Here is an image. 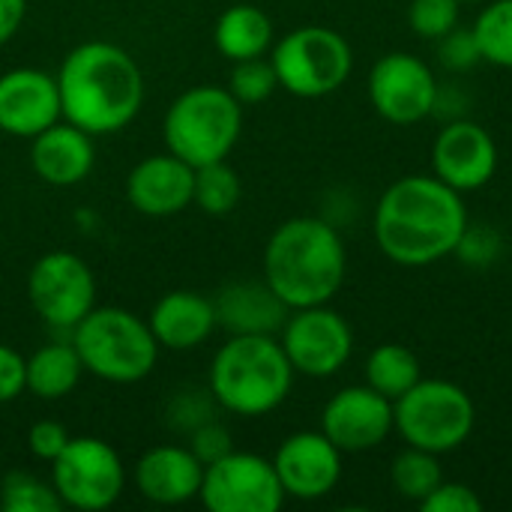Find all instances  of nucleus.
<instances>
[{
  "label": "nucleus",
  "mask_w": 512,
  "mask_h": 512,
  "mask_svg": "<svg viewBox=\"0 0 512 512\" xmlns=\"http://www.w3.org/2000/svg\"><path fill=\"white\" fill-rule=\"evenodd\" d=\"M465 228L468 210L459 192L438 177H402L375 207V240L402 267H423L453 255Z\"/></svg>",
  "instance_id": "nucleus-1"
},
{
  "label": "nucleus",
  "mask_w": 512,
  "mask_h": 512,
  "mask_svg": "<svg viewBox=\"0 0 512 512\" xmlns=\"http://www.w3.org/2000/svg\"><path fill=\"white\" fill-rule=\"evenodd\" d=\"M57 90L63 120L93 138L114 135L126 129L144 105V72L126 48L93 39L63 57Z\"/></svg>",
  "instance_id": "nucleus-2"
},
{
  "label": "nucleus",
  "mask_w": 512,
  "mask_h": 512,
  "mask_svg": "<svg viewBox=\"0 0 512 512\" xmlns=\"http://www.w3.org/2000/svg\"><path fill=\"white\" fill-rule=\"evenodd\" d=\"M348 270L345 243L333 222L294 216L282 222L264 249V282L288 309L330 303Z\"/></svg>",
  "instance_id": "nucleus-3"
},
{
  "label": "nucleus",
  "mask_w": 512,
  "mask_h": 512,
  "mask_svg": "<svg viewBox=\"0 0 512 512\" xmlns=\"http://www.w3.org/2000/svg\"><path fill=\"white\" fill-rule=\"evenodd\" d=\"M294 384V366L273 336H231L210 363V393L222 411L264 417L276 411Z\"/></svg>",
  "instance_id": "nucleus-4"
},
{
  "label": "nucleus",
  "mask_w": 512,
  "mask_h": 512,
  "mask_svg": "<svg viewBox=\"0 0 512 512\" xmlns=\"http://www.w3.org/2000/svg\"><path fill=\"white\" fill-rule=\"evenodd\" d=\"M72 345L84 372L105 384H138L159 360V342L144 318L117 306H93L75 327Z\"/></svg>",
  "instance_id": "nucleus-5"
},
{
  "label": "nucleus",
  "mask_w": 512,
  "mask_h": 512,
  "mask_svg": "<svg viewBox=\"0 0 512 512\" xmlns=\"http://www.w3.org/2000/svg\"><path fill=\"white\" fill-rule=\"evenodd\" d=\"M243 132V105L228 87L198 84L183 90L165 111V147L192 168L222 162L237 147Z\"/></svg>",
  "instance_id": "nucleus-6"
},
{
  "label": "nucleus",
  "mask_w": 512,
  "mask_h": 512,
  "mask_svg": "<svg viewBox=\"0 0 512 512\" xmlns=\"http://www.w3.org/2000/svg\"><path fill=\"white\" fill-rule=\"evenodd\" d=\"M270 63L276 69L279 87L300 99H318L348 81L354 54L342 33L309 24L285 33L273 45Z\"/></svg>",
  "instance_id": "nucleus-7"
},
{
  "label": "nucleus",
  "mask_w": 512,
  "mask_h": 512,
  "mask_svg": "<svg viewBox=\"0 0 512 512\" xmlns=\"http://www.w3.org/2000/svg\"><path fill=\"white\" fill-rule=\"evenodd\" d=\"M396 429L411 447L429 453H450L474 432V402L453 381H417L393 408Z\"/></svg>",
  "instance_id": "nucleus-8"
},
{
  "label": "nucleus",
  "mask_w": 512,
  "mask_h": 512,
  "mask_svg": "<svg viewBox=\"0 0 512 512\" xmlns=\"http://www.w3.org/2000/svg\"><path fill=\"white\" fill-rule=\"evenodd\" d=\"M51 486L63 507L102 512L114 507L126 486L120 453L102 438H69L66 450L51 462Z\"/></svg>",
  "instance_id": "nucleus-9"
},
{
  "label": "nucleus",
  "mask_w": 512,
  "mask_h": 512,
  "mask_svg": "<svg viewBox=\"0 0 512 512\" xmlns=\"http://www.w3.org/2000/svg\"><path fill=\"white\" fill-rule=\"evenodd\" d=\"M27 300L39 321L72 333V327L96 306L93 270L75 252H45L27 273Z\"/></svg>",
  "instance_id": "nucleus-10"
},
{
  "label": "nucleus",
  "mask_w": 512,
  "mask_h": 512,
  "mask_svg": "<svg viewBox=\"0 0 512 512\" xmlns=\"http://www.w3.org/2000/svg\"><path fill=\"white\" fill-rule=\"evenodd\" d=\"M198 501L210 512H276L285 504V489L270 459L231 450L204 465Z\"/></svg>",
  "instance_id": "nucleus-11"
},
{
  "label": "nucleus",
  "mask_w": 512,
  "mask_h": 512,
  "mask_svg": "<svg viewBox=\"0 0 512 512\" xmlns=\"http://www.w3.org/2000/svg\"><path fill=\"white\" fill-rule=\"evenodd\" d=\"M282 333V348L294 366V372L309 378H330L336 375L351 351H354V333L348 321L333 312L327 303L291 309Z\"/></svg>",
  "instance_id": "nucleus-12"
},
{
  "label": "nucleus",
  "mask_w": 512,
  "mask_h": 512,
  "mask_svg": "<svg viewBox=\"0 0 512 512\" xmlns=\"http://www.w3.org/2000/svg\"><path fill=\"white\" fill-rule=\"evenodd\" d=\"M369 99L384 120L396 126H411L432 114L438 81L420 57L393 51L375 63L369 75Z\"/></svg>",
  "instance_id": "nucleus-13"
},
{
  "label": "nucleus",
  "mask_w": 512,
  "mask_h": 512,
  "mask_svg": "<svg viewBox=\"0 0 512 512\" xmlns=\"http://www.w3.org/2000/svg\"><path fill=\"white\" fill-rule=\"evenodd\" d=\"M393 426V402L369 384L339 390L321 414V432L342 453H363L384 444Z\"/></svg>",
  "instance_id": "nucleus-14"
},
{
  "label": "nucleus",
  "mask_w": 512,
  "mask_h": 512,
  "mask_svg": "<svg viewBox=\"0 0 512 512\" xmlns=\"http://www.w3.org/2000/svg\"><path fill=\"white\" fill-rule=\"evenodd\" d=\"M273 468L285 498L318 501L330 495L342 477V450L324 432H297L279 444Z\"/></svg>",
  "instance_id": "nucleus-15"
},
{
  "label": "nucleus",
  "mask_w": 512,
  "mask_h": 512,
  "mask_svg": "<svg viewBox=\"0 0 512 512\" xmlns=\"http://www.w3.org/2000/svg\"><path fill=\"white\" fill-rule=\"evenodd\" d=\"M57 120H63L57 75L33 66L0 75V132L30 141Z\"/></svg>",
  "instance_id": "nucleus-16"
},
{
  "label": "nucleus",
  "mask_w": 512,
  "mask_h": 512,
  "mask_svg": "<svg viewBox=\"0 0 512 512\" xmlns=\"http://www.w3.org/2000/svg\"><path fill=\"white\" fill-rule=\"evenodd\" d=\"M435 177L456 192H474L495 177L498 147L492 135L471 120H453L441 129L432 147Z\"/></svg>",
  "instance_id": "nucleus-17"
},
{
  "label": "nucleus",
  "mask_w": 512,
  "mask_h": 512,
  "mask_svg": "<svg viewBox=\"0 0 512 512\" xmlns=\"http://www.w3.org/2000/svg\"><path fill=\"white\" fill-rule=\"evenodd\" d=\"M192 192L195 168L171 150L141 159L126 177V198L132 210L153 219L183 213L192 204Z\"/></svg>",
  "instance_id": "nucleus-18"
},
{
  "label": "nucleus",
  "mask_w": 512,
  "mask_h": 512,
  "mask_svg": "<svg viewBox=\"0 0 512 512\" xmlns=\"http://www.w3.org/2000/svg\"><path fill=\"white\" fill-rule=\"evenodd\" d=\"M132 480L150 504L180 507L198 498L204 465L186 444H159L135 462Z\"/></svg>",
  "instance_id": "nucleus-19"
},
{
  "label": "nucleus",
  "mask_w": 512,
  "mask_h": 512,
  "mask_svg": "<svg viewBox=\"0 0 512 512\" xmlns=\"http://www.w3.org/2000/svg\"><path fill=\"white\" fill-rule=\"evenodd\" d=\"M96 165L93 135L57 120L36 138H30V168L48 186H78L90 177Z\"/></svg>",
  "instance_id": "nucleus-20"
},
{
  "label": "nucleus",
  "mask_w": 512,
  "mask_h": 512,
  "mask_svg": "<svg viewBox=\"0 0 512 512\" xmlns=\"http://www.w3.org/2000/svg\"><path fill=\"white\" fill-rule=\"evenodd\" d=\"M159 348L168 351H192L201 348L216 330V303L198 291H168L156 300L147 318Z\"/></svg>",
  "instance_id": "nucleus-21"
},
{
  "label": "nucleus",
  "mask_w": 512,
  "mask_h": 512,
  "mask_svg": "<svg viewBox=\"0 0 512 512\" xmlns=\"http://www.w3.org/2000/svg\"><path fill=\"white\" fill-rule=\"evenodd\" d=\"M213 303L219 327L231 336H276L291 315L267 282H231Z\"/></svg>",
  "instance_id": "nucleus-22"
},
{
  "label": "nucleus",
  "mask_w": 512,
  "mask_h": 512,
  "mask_svg": "<svg viewBox=\"0 0 512 512\" xmlns=\"http://www.w3.org/2000/svg\"><path fill=\"white\" fill-rule=\"evenodd\" d=\"M213 42H216L219 54L228 57L231 63L264 57L273 45V21L264 9H258L252 3L228 6L216 18Z\"/></svg>",
  "instance_id": "nucleus-23"
},
{
  "label": "nucleus",
  "mask_w": 512,
  "mask_h": 512,
  "mask_svg": "<svg viewBox=\"0 0 512 512\" xmlns=\"http://www.w3.org/2000/svg\"><path fill=\"white\" fill-rule=\"evenodd\" d=\"M84 375V363L69 342H48L27 357V393L42 402L66 399Z\"/></svg>",
  "instance_id": "nucleus-24"
},
{
  "label": "nucleus",
  "mask_w": 512,
  "mask_h": 512,
  "mask_svg": "<svg viewBox=\"0 0 512 512\" xmlns=\"http://www.w3.org/2000/svg\"><path fill=\"white\" fill-rule=\"evenodd\" d=\"M423 378L420 360L405 345H381L366 360V384L387 396L390 402L402 399Z\"/></svg>",
  "instance_id": "nucleus-25"
},
{
  "label": "nucleus",
  "mask_w": 512,
  "mask_h": 512,
  "mask_svg": "<svg viewBox=\"0 0 512 512\" xmlns=\"http://www.w3.org/2000/svg\"><path fill=\"white\" fill-rule=\"evenodd\" d=\"M243 186L237 171L228 165V159L222 162H210L195 168V192H192V204L201 207L207 216H225L240 204Z\"/></svg>",
  "instance_id": "nucleus-26"
},
{
  "label": "nucleus",
  "mask_w": 512,
  "mask_h": 512,
  "mask_svg": "<svg viewBox=\"0 0 512 512\" xmlns=\"http://www.w3.org/2000/svg\"><path fill=\"white\" fill-rule=\"evenodd\" d=\"M393 486L399 495L411 498V501H426L441 483H444V471L438 465V453L411 447L405 453H399L393 459Z\"/></svg>",
  "instance_id": "nucleus-27"
},
{
  "label": "nucleus",
  "mask_w": 512,
  "mask_h": 512,
  "mask_svg": "<svg viewBox=\"0 0 512 512\" xmlns=\"http://www.w3.org/2000/svg\"><path fill=\"white\" fill-rule=\"evenodd\" d=\"M0 510L6 512H60L63 501L48 480L27 471H9L0 480Z\"/></svg>",
  "instance_id": "nucleus-28"
},
{
  "label": "nucleus",
  "mask_w": 512,
  "mask_h": 512,
  "mask_svg": "<svg viewBox=\"0 0 512 512\" xmlns=\"http://www.w3.org/2000/svg\"><path fill=\"white\" fill-rule=\"evenodd\" d=\"M474 36L483 60L512 69V0H495L474 24Z\"/></svg>",
  "instance_id": "nucleus-29"
},
{
  "label": "nucleus",
  "mask_w": 512,
  "mask_h": 512,
  "mask_svg": "<svg viewBox=\"0 0 512 512\" xmlns=\"http://www.w3.org/2000/svg\"><path fill=\"white\" fill-rule=\"evenodd\" d=\"M279 87L276 69L270 60L264 57H252V60H237L228 78V90L240 105H261L264 99H270Z\"/></svg>",
  "instance_id": "nucleus-30"
},
{
  "label": "nucleus",
  "mask_w": 512,
  "mask_h": 512,
  "mask_svg": "<svg viewBox=\"0 0 512 512\" xmlns=\"http://www.w3.org/2000/svg\"><path fill=\"white\" fill-rule=\"evenodd\" d=\"M216 411H222V408H219V402L213 399L210 387H207V390H183V393H177V396L168 402V408H165V423H168L171 432L189 438L198 426H204V423H210V420H219Z\"/></svg>",
  "instance_id": "nucleus-31"
},
{
  "label": "nucleus",
  "mask_w": 512,
  "mask_h": 512,
  "mask_svg": "<svg viewBox=\"0 0 512 512\" xmlns=\"http://www.w3.org/2000/svg\"><path fill=\"white\" fill-rule=\"evenodd\" d=\"M459 3L462 0H411L408 24L423 39H441L459 24Z\"/></svg>",
  "instance_id": "nucleus-32"
},
{
  "label": "nucleus",
  "mask_w": 512,
  "mask_h": 512,
  "mask_svg": "<svg viewBox=\"0 0 512 512\" xmlns=\"http://www.w3.org/2000/svg\"><path fill=\"white\" fill-rule=\"evenodd\" d=\"M438 57L447 69L453 72H465V69H474L483 54H480V45H477V36H474V27H453L450 33H444L438 39Z\"/></svg>",
  "instance_id": "nucleus-33"
},
{
  "label": "nucleus",
  "mask_w": 512,
  "mask_h": 512,
  "mask_svg": "<svg viewBox=\"0 0 512 512\" xmlns=\"http://www.w3.org/2000/svg\"><path fill=\"white\" fill-rule=\"evenodd\" d=\"M501 234L489 225H468L459 246H456V255L471 264V267H486L492 264L498 255H501Z\"/></svg>",
  "instance_id": "nucleus-34"
},
{
  "label": "nucleus",
  "mask_w": 512,
  "mask_h": 512,
  "mask_svg": "<svg viewBox=\"0 0 512 512\" xmlns=\"http://www.w3.org/2000/svg\"><path fill=\"white\" fill-rule=\"evenodd\" d=\"M186 447L195 453V459H198L201 465H213V462H219L222 456H228V453L234 450L231 432H228L219 420H210V423L198 426V429L189 435V444H186Z\"/></svg>",
  "instance_id": "nucleus-35"
},
{
  "label": "nucleus",
  "mask_w": 512,
  "mask_h": 512,
  "mask_svg": "<svg viewBox=\"0 0 512 512\" xmlns=\"http://www.w3.org/2000/svg\"><path fill=\"white\" fill-rule=\"evenodd\" d=\"M69 438H72V435L66 432L63 423H57V420H39V423H33L30 432H27V447H30V453H33L39 462H54V459L66 450Z\"/></svg>",
  "instance_id": "nucleus-36"
},
{
  "label": "nucleus",
  "mask_w": 512,
  "mask_h": 512,
  "mask_svg": "<svg viewBox=\"0 0 512 512\" xmlns=\"http://www.w3.org/2000/svg\"><path fill=\"white\" fill-rule=\"evenodd\" d=\"M420 507L426 512H480L483 501L462 483H441L426 501H420Z\"/></svg>",
  "instance_id": "nucleus-37"
},
{
  "label": "nucleus",
  "mask_w": 512,
  "mask_h": 512,
  "mask_svg": "<svg viewBox=\"0 0 512 512\" xmlns=\"http://www.w3.org/2000/svg\"><path fill=\"white\" fill-rule=\"evenodd\" d=\"M24 390H27V360L12 345H0V405L15 402Z\"/></svg>",
  "instance_id": "nucleus-38"
},
{
  "label": "nucleus",
  "mask_w": 512,
  "mask_h": 512,
  "mask_svg": "<svg viewBox=\"0 0 512 512\" xmlns=\"http://www.w3.org/2000/svg\"><path fill=\"white\" fill-rule=\"evenodd\" d=\"M27 18V0H0V45H6Z\"/></svg>",
  "instance_id": "nucleus-39"
},
{
  "label": "nucleus",
  "mask_w": 512,
  "mask_h": 512,
  "mask_svg": "<svg viewBox=\"0 0 512 512\" xmlns=\"http://www.w3.org/2000/svg\"><path fill=\"white\" fill-rule=\"evenodd\" d=\"M462 3H477V0H462Z\"/></svg>",
  "instance_id": "nucleus-40"
}]
</instances>
